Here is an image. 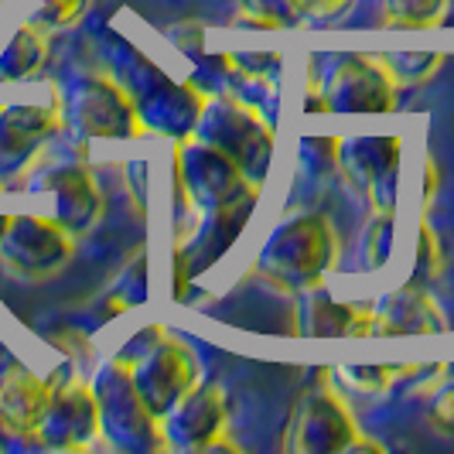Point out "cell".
Returning <instances> with one entry per match:
<instances>
[{"label": "cell", "instance_id": "10", "mask_svg": "<svg viewBox=\"0 0 454 454\" xmlns=\"http://www.w3.org/2000/svg\"><path fill=\"white\" fill-rule=\"evenodd\" d=\"M256 199H260V195L243 199V202H232V205H219V208H205L199 229H195L182 247H178V253H175V277H178V280H175V297L188 294V291H184L188 280L205 270H212V267L236 247L239 232L250 223Z\"/></svg>", "mask_w": 454, "mask_h": 454}, {"label": "cell", "instance_id": "30", "mask_svg": "<svg viewBox=\"0 0 454 454\" xmlns=\"http://www.w3.org/2000/svg\"><path fill=\"white\" fill-rule=\"evenodd\" d=\"M427 420L434 424L437 434H448L454 437V380H448L441 389L431 393V403H427Z\"/></svg>", "mask_w": 454, "mask_h": 454}, {"label": "cell", "instance_id": "20", "mask_svg": "<svg viewBox=\"0 0 454 454\" xmlns=\"http://www.w3.org/2000/svg\"><path fill=\"white\" fill-rule=\"evenodd\" d=\"M45 31H38L35 24L24 21L0 51V82H18V79L35 75L45 62Z\"/></svg>", "mask_w": 454, "mask_h": 454}, {"label": "cell", "instance_id": "7", "mask_svg": "<svg viewBox=\"0 0 454 454\" xmlns=\"http://www.w3.org/2000/svg\"><path fill=\"white\" fill-rule=\"evenodd\" d=\"M199 372L202 369H199L195 352L184 341L168 339V335H160L137 359H130V380H134L137 393L158 417H164L199 383Z\"/></svg>", "mask_w": 454, "mask_h": 454}, {"label": "cell", "instance_id": "19", "mask_svg": "<svg viewBox=\"0 0 454 454\" xmlns=\"http://www.w3.org/2000/svg\"><path fill=\"white\" fill-rule=\"evenodd\" d=\"M48 396L51 383L18 363L7 365L0 372V427L11 434H35Z\"/></svg>", "mask_w": 454, "mask_h": 454}, {"label": "cell", "instance_id": "26", "mask_svg": "<svg viewBox=\"0 0 454 454\" xmlns=\"http://www.w3.org/2000/svg\"><path fill=\"white\" fill-rule=\"evenodd\" d=\"M239 7H243L239 18H250L247 24H253V27H291V24H301L297 0H239Z\"/></svg>", "mask_w": 454, "mask_h": 454}, {"label": "cell", "instance_id": "8", "mask_svg": "<svg viewBox=\"0 0 454 454\" xmlns=\"http://www.w3.org/2000/svg\"><path fill=\"white\" fill-rule=\"evenodd\" d=\"M339 164L372 208L396 212L403 171V144L396 137H348L339 144Z\"/></svg>", "mask_w": 454, "mask_h": 454}, {"label": "cell", "instance_id": "25", "mask_svg": "<svg viewBox=\"0 0 454 454\" xmlns=\"http://www.w3.org/2000/svg\"><path fill=\"white\" fill-rule=\"evenodd\" d=\"M393 253V212H376L363 232V263L369 270L387 267Z\"/></svg>", "mask_w": 454, "mask_h": 454}, {"label": "cell", "instance_id": "2", "mask_svg": "<svg viewBox=\"0 0 454 454\" xmlns=\"http://www.w3.org/2000/svg\"><path fill=\"white\" fill-rule=\"evenodd\" d=\"M339 260V236L325 212H294L277 223L256 253V270L284 291H308Z\"/></svg>", "mask_w": 454, "mask_h": 454}, {"label": "cell", "instance_id": "18", "mask_svg": "<svg viewBox=\"0 0 454 454\" xmlns=\"http://www.w3.org/2000/svg\"><path fill=\"white\" fill-rule=\"evenodd\" d=\"M376 328L372 335L376 339H393V335H437L448 328L444 311L437 308L424 287L407 284L400 291H389L376 308Z\"/></svg>", "mask_w": 454, "mask_h": 454}, {"label": "cell", "instance_id": "34", "mask_svg": "<svg viewBox=\"0 0 454 454\" xmlns=\"http://www.w3.org/2000/svg\"><path fill=\"white\" fill-rule=\"evenodd\" d=\"M0 431H4V427H0Z\"/></svg>", "mask_w": 454, "mask_h": 454}, {"label": "cell", "instance_id": "28", "mask_svg": "<svg viewBox=\"0 0 454 454\" xmlns=\"http://www.w3.org/2000/svg\"><path fill=\"white\" fill-rule=\"evenodd\" d=\"M441 243H437V236H434L431 226H420L417 232V267H413V277H410V284H417V287H427L434 277L441 273Z\"/></svg>", "mask_w": 454, "mask_h": 454}, {"label": "cell", "instance_id": "31", "mask_svg": "<svg viewBox=\"0 0 454 454\" xmlns=\"http://www.w3.org/2000/svg\"><path fill=\"white\" fill-rule=\"evenodd\" d=\"M168 38H171V45L178 48L182 55H188L192 62L205 55V31L199 24H175L171 31H168Z\"/></svg>", "mask_w": 454, "mask_h": 454}, {"label": "cell", "instance_id": "11", "mask_svg": "<svg viewBox=\"0 0 454 454\" xmlns=\"http://www.w3.org/2000/svg\"><path fill=\"white\" fill-rule=\"evenodd\" d=\"M325 103L335 114H393L396 79L383 59L345 55L328 75Z\"/></svg>", "mask_w": 454, "mask_h": 454}, {"label": "cell", "instance_id": "15", "mask_svg": "<svg viewBox=\"0 0 454 454\" xmlns=\"http://www.w3.org/2000/svg\"><path fill=\"white\" fill-rule=\"evenodd\" d=\"M62 116L48 106H0V182H14L59 134Z\"/></svg>", "mask_w": 454, "mask_h": 454}, {"label": "cell", "instance_id": "32", "mask_svg": "<svg viewBox=\"0 0 454 454\" xmlns=\"http://www.w3.org/2000/svg\"><path fill=\"white\" fill-rule=\"evenodd\" d=\"M348 0H297L301 18H335Z\"/></svg>", "mask_w": 454, "mask_h": 454}, {"label": "cell", "instance_id": "4", "mask_svg": "<svg viewBox=\"0 0 454 454\" xmlns=\"http://www.w3.org/2000/svg\"><path fill=\"white\" fill-rule=\"evenodd\" d=\"M92 393L99 407V431L116 451L154 454L168 448L160 417L151 413L130 380V363L110 359L99 365V372L92 376Z\"/></svg>", "mask_w": 454, "mask_h": 454}, {"label": "cell", "instance_id": "5", "mask_svg": "<svg viewBox=\"0 0 454 454\" xmlns=\"http://www.w3.org/2000/svg\"><path fill=\"white\" fill-rule=\"evenodd\" d=\"M62 120L82 140H134L144 134L130 96L114 75L103 72H82L68 82Z\"/></svg>", "mask_w": 454, "mask_h": 454}, {"label": "cell", "instance_id": "12", "mask_svg": "<svg viewBox=\"0 0 454 454\" xmlns=\"http://www.w3.org/2000/svg\"><path fill=\"white\" fill-rule=\"evenodd\" d=\"M359 437V427L335 389H315L301 400L287 448L297 454H339L348 451V444Z\"/></svg>", "mask_w": 454, "mask_h": 454}, {"label": "cell", "instance_id": "29", "mask_svg": "<svg viewBox=\"0 0 454 454\" xmlns=\"http://www.w3.org/2000/svg\"><path fill=\"white\" fill-rule=\"evenodd\" d=\"M232 62H236V72H239V79L243 82H250V86H270L273 79H277V72H280V55H260V51H239V55H232Z\"/></svg>", "mask_w": 454, "mask_h": 454}, {"label": "cell", "instance_id": "1", "mask_svg": "<svg viewBox=\"0 0 454 454\" xmlns=\"http://www.w3.org/2000/svg\"><path fill=\"white\" fill-rule=\"evenodd\" d=\"M106 62L114 68V79L130 96L144 130L175 140L195 134L205 92H199L192 82L171 79L154 59H147L134 42L120 35H106Z\"/></svg>", "mask_w": 454, "mask_h": 454}, {"label": "cell", "instance_id": "16", "mask_svg": "<svg viewBox=\"0 0 454 454\" xmlns=\"http://www.w3.org/2000/svg\"><path fill=\"white\" fill-rule=\"evenodd\" d=\"M35 188L51 195V202H55L51 219L62 223L72 236L90 232L103 215V192L82 164H55L38 178Z\"/></svg>", "mask_w": 454, "mask_h": 454}, {"label": "cell", "instance_id": "21", "mask_svg": "<svg viewBox=\"0 0 454 454\" xmlns=\"http://www.w3.org/2000/svg\"><path fill=\"white\" fill-rule=\"evenodd\" d=\"M448 14V0H383V18L389 27L424 31L437 27Z\"/></svg>", "mask_w": 454, "mask_h": 454}, {"label": "cell", "instance_id": "27", "mask_svg": "<svg viewBox=\"0 0 454 454\" xmlns=\"http://www.w3.org/2000/svg\"><path fill=\"white\" fill-rule=\"evenodd\" d=\"M339 144L335 137H304L301 140V164H304V171L308 175H328L335 164H339Z\"/></svg>", "mask_w": 454, "mask_h": 454}, {"label": "cell", "instance_id": "9", "mask_svg": "<svg viewBox=\"0 0 454 454\" xmlns=\"http://www.w3.org/2000/svg\"><path fill=\"white\" fill-rule=\"evenodd\" d=\"M72 232L45 215H11L0 236V260L24 277H51L72 260Z\"/></svg>", "mask_w": 454, "mask_h": 454}, {"label": "cell", "instance_id": "24", "mask_svg": "<svg viewBox=\"0 0 454 454\" xmlns=\"http://www.w3.org/2000/svg\"><path fill=\"white\" fill-rule=\"evenodd\" d=\"M86 0H27V24L38 31H59L82 18Z\"/></svg>", "mask_w": 454, "mask_h": 454}, {"label": "cell", "instance_id": "33", "mask_svg": "<svg viewBox=\"0 0 454 454\" xmlns=\"http://www.w3.org/2000/svg\"><path fill=\"white\" fill-rule=\"evenodd\" d=\"M7 219H11V215H0V236H4V229H7Z\"/></svg>", "mask_w": 454, "mask_h": 454}, {"label": "cell", "instance_id": "17", "mask_svg": "<svg viewBox=\"0 0 454 454\" xmlns=\"http://www.w3.org/2000/svg\"><path fill=\"white\" fill-rule=\"evenodd\" d=\"M376 311L359 304H341L321 284L301 291V335L308 339H369Z\"/></svg>", "mask_w": 454, "mask_h": 454}, {"label": "cell", "instance_id": "6", "mask_svg": "<svg viewBox=\"0 0 454 454\" xmlns=\"http://www.w3.org/2000/svg\"><path fill=\"white\" fill-rule=\"evenodd\" d=\"M175 171H178V182H182L188 202L202 212L260 195V188L239 171L236 160L199 137H184L175 147Z\"/></svg>", "mask_w": 454, "mask_h": 454}, {"label": "cell", "instance_id": "23", "mask_svg": "<svg viewBox=\"0 0 454 454\" xmlns=\"http://www.w3.org/2000/svg\"><path fill=\"white\" fill-rule=\"evenodd\" d=\"M383 62L396 82L417 86V82H427L434 72L444 66V55L441 51H396V55H387Z\"/></svg>", "mask_w": 454, "mask_h": 454}, {"label": "cell", "instance_id": "13", "mask_svg": "<svg viewBox=\"0 0 454 454\" xmlns=\"http://www.w3.org/2000/svg\"><path fill=\"white\" fill-rule=\"evenodd\" d=\"M35 434L45 448H55V451H75V448L92 444V437L99 434V407H96L92 387H86L75 376L51 387V396H48Z\"/></svg>", "mask_w": 454, "mask_h": 454}, {"label": "cell", "instance_id": "14", "mask_svg": "<svg viewBox=\"0 0 454 454\" xmlns=\"http://www.w3.org/2000/svg\"><path fill=\"white\" fill-rule=\"evenodd\" d=\"M226 393L215 383H195L175 407L160 417L164 441L175 451H205L219 434L226 431Z\"/></svg>", "mask_w": 454, "mask_h": 454}, {"label": "cell", "instance_id": "3", "mask_svg": "<svg viewBox=\"0 0 454 454\" xmlns=\"http://www.w3.org/2000/svg\"><path fill=\"white\" fill-rule=\"evenodd\" d=\"M192 137H199L205 144H212L215 151H223L226 158L239 164V171L256 188H263L267 175H270L277 137H273L270 120L256 114L247 99L229 96V92H208Z\"/></svg>", "mask_w": 454, "mask_h": 454}, {"label": "cell", "instance_id": "22", "mask_svg": "<svg viewBox=\"0 0 454 454\" xmlns=\"http://www.w3.org/2000/svg\"><path fill=\"white\" fill-rule=\"evenodd\" d=\"M400 369H389V365H339L335 369V380L345 393H356V396H376L396 380Z\"/></svg>", "mask_w": 454, "mask_h": 454}]
</instances>
